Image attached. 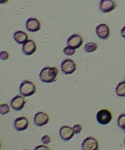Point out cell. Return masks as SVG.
<instances>
[{
  "instance_id": "obj_1",
  "label": "cell",
  "mask_w": 125,
  "mask_h": 150,
  "mask_svg": "<svg viewBox=\"0 0 125 150\" xmlns=\"http://www.w3.org/2000/svg\"><path fill=\"white\" fill-rule=\"evenodd\" d=\"M58 70L55 67H45L41 71L39 78L41 82L46 83H54L57 79Z\"/></svg>"
},
{
  "instance_id": "obj_2",
  "label": "cell",
  "mask_w": 125,
  "mask_h": 150,
  "mask_svg": "<svg viewBox=\"0 0 125 150\" xmlns=\"http://www.w3.org/2000/svg\"><path fill=\"white\" fill-rule=\"evenodd\" d=\"M19 92L21 96L24 97H29L32 96L36 92V88L32 82L29 80H24L20 85Z\"/></svg>"
},
{
  "instance_id": "obj_3",
  "label": "cell",
  "mask_w": 125,
  "mask_h": 150,
  "mask_svg": "<svg viewBox=\"0 0 125 150\" xmlns=\"http://www.w3.org/2000/svg\"><path fill=\"white\" fill-rule=\"evenodd\" d=\"M97 120L100 125H107L112 120L111 112L106 109L100 110L97 113Z\"/></svg>"
},
{
  "instance_id": "obj_4",
  "label": "cell",
  "mask_w": 125,
  "mask_h": 150,
  "mask_svg": "<svg viewBox=\"0 0 125 150\" xmlns=\"http://www.w3.org/2000/svg\"><path fill=\"white\" fill-rule=\"evenodd\" d=\"M76 70V64L71 59H66L61 63V71L64 74H71Z\"/></svg>"
},
{
  "instance_id": "obj_5",
  "label": "cell",
  "mask_w": 125,
  "mask_h": 150,
  "mask_svg": "<svg viewBox=\"0 0 125 150\" xmlns=\"http://www.w3.org/2000/svg\"><path fill=\"white\" fill-rule=\"evenodd\" d=\"M82 149L83 150H98V141L93 137H88L82 143Z\"/></svg>"
},
{
  "instance_id": "obj_6",
  "label": "cell",
  "mask_w": 125,
  "mask_h": 150,
  "mask_svg": "<svg viewBox=\"0 0 125 150\" xmlns=\"http://www.w3.org/2000/svg\"><path fill=\"white\" fill-rule=\"evenodd\" d=\"M96 33L97 36L102 40H107L110 36V28L105 24H101L96 28Z\"/></svg>"
},
{
  "instance_id": "obj_7",
  "label": "cell",
  "mask_w": 125,
  "mask_h": 150,
  "mask_svg": "<svg viewBox=\"0 0 125 150\" xmlns=\"http://www.w3.org/2000/svg\"><path fill=\"white\" fill-rule=\"evenodd\" d=\"M116 8V4L113 0H101L100 9L102 12L107 13L113 11Z\"/></svg>"
},
{
  "instance_id": "obj_8",
  "label": "cell",
  "mask_w": 125,
  "mask_h": 150,
  "mask_svg": "<svg viewBox=\"0 0 125 150\" xmlns=\"http://www.w3.org/2000/svg\"><path fill=\"white\" fill-rule=\"evenodd\" d=\"M23 96H16L11 101V106L13 110L20 111L24 108L26 100Z\"/></svg>"
},
{
  "instance_id": "obj_9",
  "label": "cell",
  "mask_w": 125,
  "mask_h": 150,
  "mask_svg": "<svg viewBox=\"0 0 125 150\" xmlns=\"http://www.w3.org/2000/svg\"><path fill=\"white\" fill-rule=\"evenodd\" d=\"M49 117L44 112H38L34 116V124L38 127H42L48 124Z\"/></svg>"
},
{
  "instance_id": "obj_10",
  "label": "cell",
  "mask_w": 125,
  "mask_h": 150,
  "mask_svg": "<svg viewBox=\"0 0 125 150\" xmlns=\"http://www.w3.org/2000/svg\"><path fill=\"white\" fill-rule=\"evenodd\" d=\"M60 136L61 139L65 141H69L73 138L74 135V132L73 128L70 127L69 126L62 127L60 129Z\"/></svg>"
},
{
  "instance_id": "obj_11",
  "label": "cell",
  "mask_w": 125,
  "mask_h": 150,
  "mask_svg": "<svg viewBox=\"0 0 125 150\" xmlns=\"http://www.w3.org/2000/svg\"><path fill=\"white\" fill-rule=\"evenodd\" d=\"M83 43V40L81 36L78 34H74L70 36L67 40V44L68 46L76 49L80 48Z\"/></svg>"
},
{
  "instance_id": "obj_12",
  "label": "cell",
  "mask_w": 125,
  "mask_h": 150,
  "mask_svg": "<svg viewBox=\"0 0 125 150\" xmlns=\"http://www.w3.org/2000/svg\"><path fill=\"white\" fill-rule=\"evenodd\" d=\"M26 28L31 33H35L41 29V24L37 18H30L26 22Z\"/></svg>"
},
{
  "instance_id": "obj_13",
  "label": "cell",
  "mask_w": 125,
  "mask_h": 150,
  "mask_svg": "<svg viewBox=\"0 0 125 150\" xmlns=\"http://www.w3.org/2000/svg\"><path fill=\"white\" fill-rule=\"evenodd\" d=\"M29 127V121L24 116L18 117L14 121V127L17 131H24Z\"/></svg>"
},
{
  "instance_id": "obj_14",
  "label": "cell",
  "mask_w": 125,
  "mask_h": 150,
  "mask_svg": "<svg viewBox=\"0 0 125 150\" xmlns=\"http://www.w3.org/2000/svg\"><path fill=\"white\" fill-rule=\"evenodd\" d=\"M22 51L24 54L27 56L32 55L36 51V45L35 43L32 40H28L24 43L22 46Z\"/></svg>"
},
{
  "instance_id": "obj_15",
  "label": "cell",
  "mask_w": 125,
  "mask_h": 150,
  "mask_svg": "<svg viewBox=\"0 0 125 150\" xmlns=\"http://www.w3.org/2000/svg\"><path fill=\"white\" fill-rule=\"evenodd\" d=\"M14 40L16 42L18 43V44H24V43L28 41V36L24 32L18 30L16 31L13 35Z\"/></svg>"
},
{
  "instance_id": "obj_16",
  "label": "cell",
  "mask_w": 125,
  "mask_h": 150,
  "mask_svg": "<svg viewBox=\"0 0 125 150\" xmlns=\"http://www.w3.org/2000/svg\"><path fill=\"white\" fill-rule=\"evenodd\" d=\"M116 94L121 97L125 96V81H122L118 84L116 88Z\"/></svg>"
},
{
  "instance_id": "obj_17",
  "label": "cell",
  "mask_w": 125,
  "mask_h": 150,
  "mask_svg": "<svg viewBox=\"0 0 125 150\" xmlns=\"http://www.w3.org/2000/svg\"><path fill=\"white\" fill-rule=\"evenodd\" d=\"M97 47H97V44L93 42H89L87 43L85 46V50L88 53L93 52H95L97 50Z\"/></svg>"
},
{
  "instance_id": "obj_18",
  "label": "cell",
  "mask_w": 125,
  "mask_h": 150,
  "mask_svg": "<svg viewBox=\"0 0 125 150\" xmlns=\"http://www.w3.org/2000/svg\"><path fill=\"white\" fill-rule=\"evenodd\" d=\"M118 126L121 129H125V113H121L120 116H119L117 120Z\"/></svg>"
},
{
  "instance_id": "obj_19",
  "label": "cell",
  "mask_w": 125,
  "mask_h": 150,
  "mask_svg": "<svg viewBox=\"0 0 125 150\" xmlns=\"http://www.w3.org/2000/svg\"><path fill=\"white\" fill-rule=\"evenodd\" d=\"M10 112V107L8 104H2L0 105V113L1 115H6Z\"/></svg>"
},
{
  "instance_id": "obj_20",
  "label": "cell",
  "mask_w": 125,
  "mask_h": 150,
  "mask_svg": "<svg viewBox=\"0 0 125 150\" xmlns=\"http://www.w3.org/2000/svg\"><path fill=\"white\" fill-rule=\"evenodd\" d=\"M64 53L66 55L71 56L75 53V49L70 47V46H67L64 49Z\"/></svg>"
},
{
  "instance_id": "obj_21",
  "label": "cell",
  "mask_w": 125,
  "mask_h": 150,
  "mask_svg": "<svg viewBox=\"0 0 125 150\" xmlns=\"http://www.w3.org/2000/svg\"><path fill=\"white\" fill-rule=\"evenodd\" d=\"M50 141H51V138H50V137L48 135H44V136L41 138V142H42L44 145L49 144L50 143Z\"/></svg>"
},
{
  "instance_id": "obj_22",
  "label": "cell",
  "mask_w": 125,
  "mask_h": 150,
  "mask_svg": "<svg viewBox=\"0 0 125 150\" xmlns=\"http://www.w3.org/2000/svg\"><path fill=\"white\" fill-rule=\"evenodd\" d=\"M72 128H73V129H74V134H79L81 132V131H82L81 125H74V127H73Z\"/></svg>"
},
{
  "instance_id": "obj_23",
  "label": "cell",
  "mask_w": 125,
  "mask_h": 150,
  "mask_svg": "<svg viewBox=\"0 0 125 150\" xmlns=\"http://www.w3.org/2000/svg\"><path fill=\"white\" fill-rule=\"evenodd\" d=\"M0 57L3 60H8V57H9V54L6 51H2L0 53Z\"/></svg>"
},
{
  "instance_id": "obj_24",
  "label": "cell",
  "mask_w": 125,
  "mask_h": 150,
  "mask_svg": "<svg viewBox=\"0 0 125 150\" xmlns=\"http://www.w3.org/2000/svg\"><path fill=\"white\" fill-rule=\"evenodd\" d=\"M34 150H49V149L45 145H39L37 146Z\"/></svg>"
},
{
  "instance_id": "obj_25",
  "label": "cell",
  "mask_w": 125,
  "mask_h": 150,
  "mask_svg": "<svg viewBox=\"0 0 125 150\" xmlns=\"http://www.w3.org/2000/svg\"><path fill=\"white\" fill-rule=\"evenodd\" d=\"M121 36L125 38V26L121 29Z\"/></svg>"
},
{
  "instance_id": "obj_26",
  "label": "cell",
  "mask_w": 125,
  "mask_h": 150,
  "mask_svg": "<svg viewBox=\"0 0 125 150\" xmlns=\"http://www.w3.org/2000/svg\"><path fill=\"white\" fill-rule=\"evenodd\" d=\"M8 0H0V3L1 4H5L8 2Z\"/></svg>"
},
{
  "instance_id": "obj_27",
  "label": "cell",
  "mask_w": 125,
  "mask_h": 150,
  "mask_svg": "<svg viewBox=\"0 0 125 150\" xmlns=\"http://www.w3.org/2000/svg\"><path fill=\"white\" fill-rule=\"evenodd\" d=\"M124 144H125V138H124Z\"/></svg>"
},
{
  "instance_id": "obj_28",
  "label": "cell",
  "mask_w": 125,
  "mask_h": 150,
  "mask_svg": "<svg viewBox=\"0 0 125 150\" xmlns=\"http://www.w3.org/2000/svg\"><path fill=\"white\" fill-rule=\"evenodd\" d=\"M124 132H125V129H124Z\"/></svg>"
},
{
  "instance_id": "obj_29",
  "label": "cell",
  "mask_w": 125,
  "mask_h": 150,
  "mask_svg": "<svg viewBox=\"0 0 125 150\" xmlns=\"http://www.w3.org/2000/svg\"><path fill=\"white\" fill-rule=\"evenodd\" d=\"M23 150H27V149H23Z\"/></svg>"
}]
</instances>
